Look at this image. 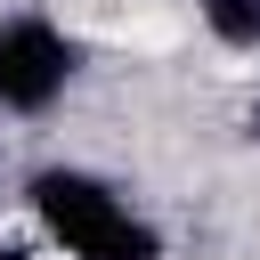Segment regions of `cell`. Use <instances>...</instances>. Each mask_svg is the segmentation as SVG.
Wrapping results in <instances>:
<instances>
[{
    "label": "cell",
    "instance_id": "cell-1",
    "mask_svg": "<svg viewBox=\"0 0 260 260\" xmlns=\"http://www.w3.org/2000/svg\"><path fill=\"white\" fill-rule=\"evenodd\" d=\"M24 195H32L41 228H49L73 260H162V236H154L106 179H89V171H41Z\"/></svg>",
    "mask_w": 260,
    "mask_h": 260
},
{
    "label": "cell",
    "instance_id": "cell-2",
    "mask_svg": "<svg viewBox=\"0 0 260 260\" xmlns=\"http://www.w3.org/2000/svg\"><path fill=\"white\" fill-rule=\"evenodd\" d=\"M73 81V41L49 16H8L0 24V106L8 114H41L57 106Z\"/></svg>",
    "mask_w": 260,
    "mask_h": 260
},
{
    "label": "cell",
    "instance_id": "cell-3",
    "mask_svg": "<svg viewBox=\"0 0 260 260\" xmlns=\"http://www.w3.org/2000/svg\"><path fill=\"white\" fill-rule=\"evenodd\" d=\"M195 16L219 49H260V0H195Z\"/></svg>",
    "mask_w": 260,
    "mask_h": 260
},
{
    "label": "cell",
    "instance_id": "cell-4",
    "mask_svg": "<svg viewBox=\"0 0 260 260\" xmlns=\"http://www.w3.org/2000/svg\"><path fill=\"white\" fill-rule=\"evenodd\" d=\"M0 260H24V252H16V244H0Z\"/></svg>",
    "mask_w": 260,
    "mask_h": 260
}]
</instances>
